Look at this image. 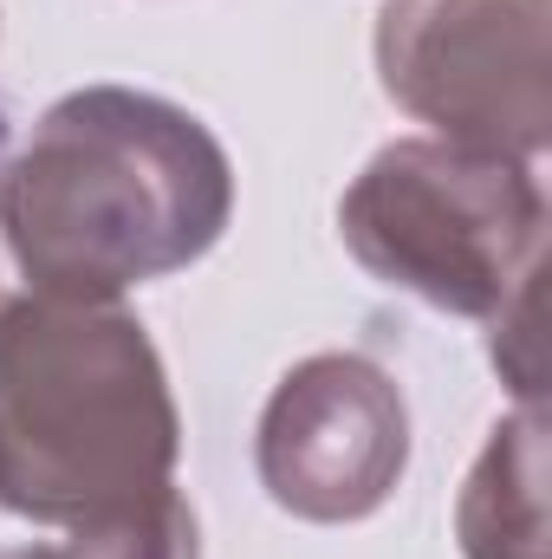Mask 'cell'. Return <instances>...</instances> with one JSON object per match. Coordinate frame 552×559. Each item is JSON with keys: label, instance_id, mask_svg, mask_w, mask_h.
I'll use <instances>...</instances> for the list:
<instances>
[{"label": "cell", "instance_id": "3957f363", "mask_svg": "<svg viewBox=\"0 0 552 559\" xmlns=\"http://www.w3.org/2000/svg\"><path fill=\"white\" fill-rule=\"evenodd\" d=\"M338 235L377 286L448 319H494L540 280L547 195L520 156L397 138L351 176Z\"/></svg>", "mask_w": 552, "mask_h": 559}, {"label": "cell", "instance_id": "ba28073f", "mask_svg": "<svg viewBox=\"0 0 552 559\" xmlns=\"http://www.w3.org/2000/svg\"><path fill=\"white\" fill-rule=\"evenodd\" d=\"M494 365H501V378L514 384V397L520 404H540V280L533 286H520L494 319Z\"/></svg>", "mask_w": 552, "mask_h": 559}, {"label": "cell", "instance_id": "6da1fadb", "mask_svg": "<svg viewBox=\"0 0 552 559\" xmlns=\"http://www.w3.org/2000/svg\"><path fill=\"white\" fill-rule=\"evenodd\" d=\"M235 215V163L176 98L85 85L0 156V261L13 293L118 306L195 267Z\"/></svg>", "mask_w": 552, "mask_h": 559}, {"label": "cell", "instance_id": "52a82bcc", "mask_svg": "<svg viewBox=\"0 0 552 559\" xmlns=\"http://www.w3.org/2000/svg\"><path fill=\"white\" fill-rule=\"evenodd\" d=\"M0 559H202V527H195V508L176 488H163L124 514L65 527V540L7 547Z\"/></svg>", "mask_w": 552, "mask_h": 559}, {"label": "cell", "instance_id": "9c48e42d", "mask_svg": "<svg viewBox=\"0 0 552 559\" xmlns=\"http://www.w3.org/2000/svg\"><path fill=\"white\" fill-rule=\"evenodd\" d=\"M13 299H20V293H13V280H7V261H0V312H7Z\"/></svg>", "mask_w": 552, "mask_h": 559}, {"label": "cell", "instance_id": "8992f818", "mask_svg": "<svg viewBox=\"0 0 552 559\" xmlns=\"http://www.w3.org/2000/svg\"><path fill=\"white\" fill-rule=\"evenodd\" d=\"M455 540L468 559H547V417L520 404L488 429L481 462L455 501Z\"/></svg>", "mask_w": 552, "mask_h": 559}, {"label": "cell", "instance_id": "277c9868", "mask_svg": "<svg viewBox=\"0 0 552 559\" xmlns=\"http://www.w3.org/2000/svg\"><path fill=\"white\" fill-rule=\"evenodd\" d=\"M377 85L429 138L533 163L552 138V0H384Z\"/></svg>", "mask_w": 552, "mask_h": 559}, {"label": "cell", "instance_id": "7a4b0ae2", "mask_svg": "<svg viewBox=\"0 0 552 559\" xmlns=\"http://www.w3.org/2000/svg\"><path fill=\"white\" fill-rule=\"evenodd\" d=\"M182 417L137 312L20 293L0 312V508L85 527L176 488Z\"/></svg>", "mask_w": 552, "mask_h": 559}, {"label": "cell", "instance_id": "5b68a950", "mask_svg": "<svg viewBox=\"0 0 552 559\" xmlns=\"http://www.w3.org/2000/svg\"><path fill=\"white\" fill-rule=\"evenodd\" d=\"M254 468L267 501L292 521L351 527L371 521L410 468L404 384L364 352H312L274 384Z\"/></svg>", "mask_w": 552, "mask_h": 559}]
</instances>
